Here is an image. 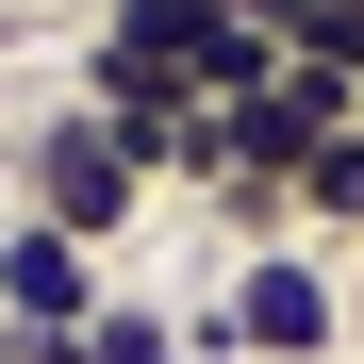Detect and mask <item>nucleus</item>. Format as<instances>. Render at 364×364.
<instances>
[{
	"label": "nucleus",
	"mask_w": 364,
	"mask_h": 364,
	"mask_svg": "<svg viewBox=\"0 0 364 364\" xmlns=\"http://www.w3.org/2000/svg\"><path fill=\"white\" fill-rule=\"evenodd\" d=\"M348 331H364V298L331 282V249H315V232L232 249L215 315H199V348H215V364H348Z\"/></svg>",
	"instance_id": "1"
},
{
	"label": "nucleus",
	"mask_w": 364,
	"mask_h": 364,
	"mask_svg": "<svg viewBox=\"0 0 364 364\" xmlns=\"http://www.w3.org/2000/svg\"><path fill=\"white\" fill-rule=\"evenodd\" d=\"M166 199V182L116 149V116H83V100H50L33 133H17V215H50V232H83V249H116V232H133Z\"/></svg>",
	"instance_id": "2"
},
{
	"label": "nucleus",
	"mask_w": 364,
	"mask_h": 364,
	"mask_svg": "<svg viewBox=\"0 0 364 364\" xmlns=\"http://www.w3.org/2000/svg\"><path fill=\"white\" fill-rule=\"evenodd\" d=\"M100 249L83 232H50V215H17L0 199V331H100Z\"/></svg>",
	"instance_id": "3"
},
{
	"label": "nucleus",
	"mask_w": 364,
	"mask_h": 364,
	"mask_svg": "<svg viewBox=\"0 0 364 364\" xmlns=\"http://www.w3.org/2000/svg\"><path fill=\"white\" fill-rule=\"evenodd\" d=\"M83 364H199V331H182L166 298H100V331H83Z\"/></svg>",
	"instance_id": "4"
},
{
	"label": "nucleus",
	"mask_w": 364,
	"mask_h": 364,
	"mask_svg": "<svg viewBox=\"0 0 364 364\" xmlns=\"http://www.w3.org/2000/svg\"><path fill=\"white\" fill-rule=\"evenodd\" d=\"M298 232H364V116H348L315 166H298Z\"/></svg>",
	"instance_id": "5"
},
{
	"label": "nucleus",
	"mask_w": 364,
	"mask_h": 364,
	"mask_svg": "<svg viewBox=\"0 0 364 364\" xmlns=\"http://www.w3.org/2000/svg\"><path fill=\"white\" fill-rule=\"evenodd\" d=\"M298 50H315V67H348V83H364V0H298Z\"/></svg>",
	"instance_id": "6"
},
{
	"label": "nucleus",
	"mask_w": 364,
	"mask_h": 364,
	"mask_svg": "<svg viewBox=\"0 0 364 364\" xmlns=\"http://www.w3.org/2000/svg\"><path fill=\"white\" fill-rule=\"evenodd\" d=\"M199 17H232V33H282V50H298V0H199Z\"/></svg>",
	"instance_id": "7"
},
{
	"label": "nucleus",
	"mask_w": 364,
	"mask_h": 364,
	"mask_svg": "<svg viewBox=\"0 0 364 364\" xmlns=\"http://www.w3.org/2000/svg\"><path fill=\"white\" fill-rule=\"evenodd\" d=\"M0 364H83V331H0Z\"/></svg>",
	"instance_id": "8"
}]
</instances>
